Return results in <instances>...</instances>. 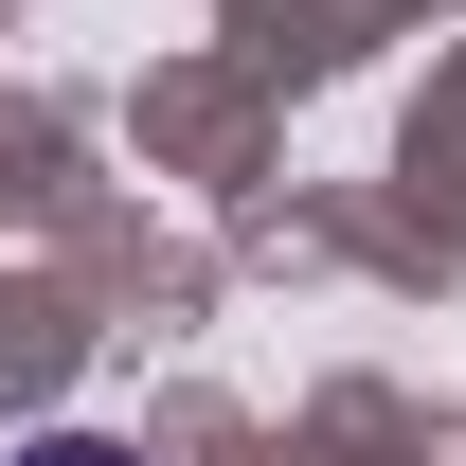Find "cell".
<instances>
[{"label": "cell", "instance_id": "6da1fadb", "mask_svg": "<svg viewBox=\"0 0 466 466\" xmlns=\"http://www.w3.org/2000/svg\"><path fill=\"white\" fill-rule=\"evenodd\" d=\"M0 466H144V449H108V431H36V449H0Z\"/></svg>", "mask_w": 466, "mask_h": 466}]
</instances>
